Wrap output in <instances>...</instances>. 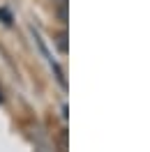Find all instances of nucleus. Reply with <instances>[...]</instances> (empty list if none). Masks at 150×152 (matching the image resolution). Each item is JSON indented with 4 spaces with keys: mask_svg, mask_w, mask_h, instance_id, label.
Masks as SVG:
<instances>
[{
    "mask_svg": "<svg viewBox=\"0 0 150 152\" xmlns=\"http://www.w3.org/2000/svg\"><path fill=\"white\" fill-rule=\"evenodd\" d=\"M58 2H60V5H65V2H67V0H58Z\"/></svg>",
    "mask_w": 150,
    "mask_h": 152,
    "instance_id": "obj_1",
    "label": "nucleus"
}]
</instances>
